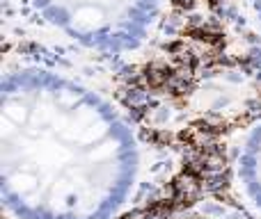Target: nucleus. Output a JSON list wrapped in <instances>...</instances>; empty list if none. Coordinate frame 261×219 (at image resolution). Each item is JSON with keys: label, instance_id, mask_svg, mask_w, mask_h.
I'll list each match as a JSON object with an SVG mask.
<instances>
[{"label": "nucleus", "instance_id": "f257e3e1", "mask_svg": "<svg viewBox=\"0 0 261 219\" xmlns=\"http://www.w3.org/2000/svg\"><path fill=\"white\" fill-rule=\"evenodd\" d=\"M184 151L117 80L21 48L3 55V217L133 219L170 192Z\"/></svg>", "mask_w": 261, "mask_h": 219}, {"label": "nucleus", "instance_id": "f03ea898", "mask_svg": "<svg viewBox=\"0 0 261 219\" xmlns=\"http://www.w3.org/2000/svg\"><path fill=\"white\" fill-rule=\"evenodd\" d=\"M186 0H3L5 48L119 78L172 41Z\"/></svg>", "mask_w": 261, "mask_h": 219}, {"label": "nucleus", "instance_id": "7ed1b4c3", "mask_svg": "<svg viewBox=\"0 0 261 219\" xmlns=\"http://www.w3.org/2000/svg\"><path fill=\"white\" fill-rule=\"evenodd\" d=\"M222 201L245 219H261V110H254L222 137Z\"/></svg>", "mask_w": 261, "mask_h": 219}, {"label": "nucleus", "instance_id": "20e7f679", "mask_svg": "<svg viewBox=\"0 0 261 219\" xmlns=\"http://www.w3.org/2000/svg\"><path fill=\"white\" fill-rule=\"evenodd\" d=\"M222 16L236 55L261 82V0H222Z\"/></svg>", "mask_w": 261, "mask_h": 219}, {"label": "nucleus", "instance_id": "39448f33", "mask_svg": "<svg viewBox=\"0 0 261 219\" xmlns=\"http://www.w3.org/2000/svg\"><path fill=\"white\" fill-rule=\"evenodd\" d=\"M186 219H245V217H241L239 212H234L220 201H208L202 208L193 210Z\"/></svg>", "mask_w": 261, "mask_h": 219}]
</instances>
